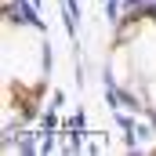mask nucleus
<instances>
[{"label": "nucleus", "mask_w": 156, "mask_h": 156, "mask_svg": "<svg viewBox=\"0 0 156 156\" xmlns=\"http://www.w3.org/2000/svg\"><path fill=\"white\" fill-rule=\"evenodd\" d=\"M7 18H11V22H18V26L44 29V22H40L37 4H33V0H7Z\"/></svg>", "instance_id": "obj_1"}, {"label": "nucleus", "mask_w": 156, "mask_h": 156, "mask_svg": "<svg viewBox=\"0 0 156 156\" xmlns=\"http://www.w3.org/2000/svg\"><path fill=\"white\" fill-rule=\"evenodd\" d=\"M33 4H37V7H40V0H33Z\"/></svg>", "instance_id": "obj_4"}, {"label": "nucleus", "mask_w": 156, "mask_h": 156, "mask_svg": "<svg viewBox=\"0 0 156 156\" xmlns=\"http://www.w3.org/2000/svg\"><path fill=\"white\" fill-rule=\"evenodd\" d=\"M116 15H120V4H116V0H105V18L116 22Z\"/></svg>", "instance_id": "obj_2"}, {"label": "nucleus", "mask_w": 156, "mask_h": 156, "mask_svg": "<svg viewBox=\"0 0 156 156\" xmlns=\"http://www.w3.org/2000/svg\"><path fill=\"white\" fill-rule=\"evenodd\" d=\"M145 4H153V0H127V7H145Z\"/></svg>", "instance_id": "obj_3"}]
</instances>
